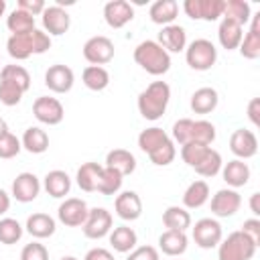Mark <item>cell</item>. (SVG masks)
I'll return each mask as SVG.
<instances>
[{
  "instance_id": "44dd1931",
  "label": "cell",
  "mask_w": 260,
  "mask_h": 260,
  "mask_svg": "<svg viewBox=\"0 0 260 260\" xmlns=\"http://www.w3.org/2000/svg\"><path fill=\"white\" fill-rule=\"evenodd\" d=\"M242 37H244V26H240L236 20H232L228 16H221V22H219V28H217L219 45L228 51H234V49L240 47Z\"/></svg>"
},
{
  "instance_id": "4fadbf2b",
  "label": "cell",
  "mask_w": 260,
  "mask_h": 260,
  "mask_svg": "<svg viewBox=\"0 0 260 260\" xmlns=\"http://www.w3.org/2000/svg\"><path fill=\"white\" fill-rule=\"evenodd\" d=\"M75 83V73L63 63H55L45 71V85L55 93H67Z\"/></svg>"
},
{
  "instance_id": "ffe728a7",
  "label": "cell",
  "mask_w": 260,
  "mask_h": 260,
  "mask_svg": "<svg viewBox=\"0 0 260 260\" xmlns=\"http://www.w3.org/2000/svg\"><path fill=\"white\" fill-rule=\"evenodd\" d=\"M219 173H221V177L230 189H240L250 181V167H248V162H244L240 158L225 162Z\"/></svg>"
},
{
  "instance_id": "1f68e13d",
  "label": "cell",
  "mask_w": 260,
  "mask_h": 260,
  "mask_svg": "<svg viewBox=\"0 0 260 260\" xmlns=\"http://www.w3.org/2000/svg\"><path fill=\"white\" fill-rule=\"evenodd\" d=\"M81 81L87 89L91 91H102L110 85V73L106 67H100V65H87L81 73Z\"/></svg>"
},
{
  "instance_id": "4316f807",
  "label": "cell",
  "mask_w": 260,
  "mask_h": 260,
  "mask_svg": "<svg viewBox=\"0 0 260 260\" xmlns=\"http://www.w3.org/2000/svg\"><path fill=\"white\" fill-rule=\"evenodd\" d=\"M110 238V246L120 252V254H128L136 248L138 244V236L136 232L130 228V225H118V228H112V232L108 234Z\"/></svg>"
},
{
  "instance_id": "7402d4cb",
  "label": "cell",
  "mask_w": 260,
  "mask_h": 260,
  "mask_svg": "<svg viewBox=\"0 0 260 260\" xmlns=\"http://www.w3.org/2000/svg\"><path fill=\"white\" fill-rule=\"evenodd\" d=\"M43 187H45V191H47L51 197L63 199V197L69 195V191H71V177H69L65 171H61V169H53V171H49V173L45 175Z\"/></svg>"
},
{
  "instance_id": "277c9868",
  "label": "cell",
  "mask_w": 260,
  "mask_h": 260,
  "mask_svg": "<svg viewBox=\"0 0 260 260\" xmlns=\"http://www.w3.org/2000/svg\"><path fill=\"white\" fill-rule=\"evenodd\" d=\"M256 244L238 232H232L228 238H221V242L217 244V258L219 260H250L256 254Z\"/></svg>"
},
{
  "instance_id": "6f0895ef",
  "label": "cell",
  "mask_w": 260,
  "mask_h": 260,
  "mask_svg": "<svg viewBox=\"0 0 260 260\" xmlns=\"http://www.w3.org/2000/svg\"><path fill=\"white\" fill-rule=\"evenodd\" d=\"M8 130V124H6V120L4 118H0V134H4Z\"/></svg>"
},
{
  "instance_id": "9c48e42d",
  "label": "cell",
  "mask_w": 260,
  "mask_h": 260,
  "mask_svg": "<svg viewBox=\"0 0 260 260\" xmlns=\"http://www.w3.org/2000/svg\"><path fill=\"white\" fill-rule=\"evenodd\" d=\"M32 114L41 124L47 126H57L63 122L65 118V108L57 98H49V95H41L35 100L32 104Z\"/></svg>"
},
{
  "instance_id": "30bf717a",
  "label": "cell",
  "mask_w": 260,
  "mask_h": 260,
  "mask_svg": "<svg viewBox=\"0 0 260 260\" xmlns=\"http://www.w3.org/2000/svg\"><path fill=\"white\" fill-rule=\"evenodd\" d=\"M41 20H43V30L49 35V37H61L69 30L71 26V16L69 12L59 6V4H53V6H47L41 14Z\"/></svg>"
},
{
  "instance_id": "5bb4252c",
  "label": "cell",
  "mask_w": 260,
  "mask_h": 260,
  "mask_svg": "<svg viewBox=\"0 0 260 260\" xmlns=\"http://www.w3.org/2000/svg\"><path fill=\"white\" fill-rule=\"evenodd\" d=\"M230 150L240 160L252 158L258 152V138H256V134L252 130H246V128L234 130L232 136H230Z\"/></svg>"
},
{
  "instance_id": "cb8c5ba5",
  "label": "cell",
  "mask_w": 260,
  "mask_h": 260,
  "mask_svg": "<svg viewBox=\"0 0 260 260\" xmlns=\"http://www.w3.org/2000/svg\"><path fill=\"white\" fill-rule=\"evenodd\" d=\"M189 238L185 232H177V230H165L158 236V248L162 254L167 256H181L187 250Z\"/></svg>"
},
{
  "instance_id": "6da1fadb",
  "label": "cell",
  "mask_w": 260,
  "mask_h": 260,
  "mask_svg": "<svg viewBox=\"0 0 260 260\" xmlns=\"http://www.w3.org/2000/svg\"><path fill=\"white\" fill-rule=\"evenodd\" d=\"M8 55L16 61H24L30 55H43L51 49V37L45 30L32 28L24 35H10L6 41Z\"/></svg>"
},
{
  "instance_id": "d6986e66",
  "label": "cell",
  "mask_w": 260,
  "mask_h": 260,
  "mask_svg": "<svg viewBox=\"0 0 260 260\" xmlns=\"http://www.w3.org/2000/svg\"><path fill=\"white\" fill-rule=\"evenodd\" d=\"M240 53L244 59H258L260 57V12L252 14L250 18V28L248 32L242 37V43H240Z\"/></svg>"
},
{
  "instance_id": "680465c9",
  "label": "cell",
  "mask_w": 260,
  "mask_h": 260,
  "mask_svg": "<svg viewBox=\"0 0 260 260\" xmlns=\"http://www.w3.org/2000/svg\"><path fill=\"white\" fill-rule=\"evenodd\" d=\"M4 12H6V2L0 0V16H4Z\"/></svg>"
},
{
  "instance_id": "60d3db41",
  "label": "cell",
  "mask_w": 260,
  "mask_h": 260,
  "mask_svg": "<svg viewBox=\"0 0 260 260\" xmlns=\"http://www.w3.org/2000/svg\"><path fill=\"white\" fill-rule=\"evenodd\" d=\"M0 79H8V81L16 83L24 91H28V87H30V73L22 65H4L0 71Z\"/></svg>"
},
{
  "instance_id": "603a6c76",
  "label": "cell",
  "mask_w": 260,
  "mask_h": 260,
  "mask_svg": "<svg viewBox=\"0 0 260 260\" xmlns=\"http://www.w3.org/2000/svg\"><path fill=\"white\" fill-rule=\"evenodd\" d=\"M26 232L37 238V240H45V238H51L57 230V223L55 219L49 215V213H43V211H37L32 215L26 217Z\"/></svg>"
},
{
  "instance_id": "ee69618b",
  "label": "cell",
  "mask_w": 260,
  "mask_h": 260,
  "mask_svg": "<svg viewBox=\"0 0 260 260\" xmlns=\"http://www.w3.org/2000/svg\"><path fill=\"white\" fill-rule=\"evenodd\" d=\"M223 16V0H199V20H217Z\"/></svg>"
},
{
  "instance_id": "83f0119b",
  "label": "cell",
  "mask_w": 260,
  "mask_h": 260,
  "mask_svg": "<svg viewBox=\"0 0 260 260\" xmlns=\"http://www.w3.org/2000/svg\"><path fill=\"white\" fill-rule=\"evenodd\" d=\"M217 104H219V95H217V91L213 87H199V89H195L193 95H191V102H189L191 110L195 114H201V116L211 114L217 108Z\"/></svg>"
},
{
  "instance_id": "f546056e",
  "label": "cell",
  "mask_w": 260,
  "mask_h": 260,
  "mask_svg": "<svg viewBox=\"0 0 260 260\" xmlns=\"http://www.w3.org/2000/svg\"><path fill=\"white\" fill-rule=\"evenodd\" d=\"M209 199V185L205 181H193L183 193V207L185 209H199Z\"/></svg>"
},
{
  "instance_id": "2e32d148",
  "label": "cell",
  "mask_w": 260,
  "mask_h": 260,
  "mask_svg": "<svg viewBox=\"0 0 260 260\" xmlns=\"http://www.w3.org/2000/svg\"><path fill=\"white\" fill-rule=\"evenodd\" d=\"M134 18V8L126 0H110L104 4V20L110 28H122Z\"/></svg>"
},
{
  "instance_id": "3957f363",
  "label": "cell",
  "mask_w": 260,
  "mask_h": 260,
  "mask_svg": "<svg viewBox=\"0 0 260 260\" xmlns=\"http://www.w3.org/2000/svg\"><path fill=\"white\" fill-rule=\"evenodd\" d=\"M134 61L150 75H165L171 69V55L156 41H142L134 49Z\"/></svg>"
},
{
  "instance_id": "f1b7e54d",
  "label": "cell",
  "mask_w": 260,
  "mask_h": 260,
  "mask_svg": "<svg viewBox=\"0 0 260 260\" xmlns=\"http://www.w3.org/2000/svg\"><path fill=\"white\" fill-rule=\"evenodd\" d=\"M20 144L30 154H43L49 148V134L39 126H30V128L24 130V134L20 138Z\"/></svg>"
},
{
  "instance_id": "db71d44e",
  "label": "cell",
  "mask_w": 260,
  "mask_h": 260,
  "mask_svg": "<svg viewBox=\"0 0 260 260\" xmlns=\"http://www.w3.org/2000/svg\"><path fill=\"white\" fill-rule=\"evenodd\" d=\"M83 260H114V254L110 250H106V248H91L83 256Z\"/></svg>"
},
{
  "instance_id": "836d02e7",
  "label": "cell",
  "mask_w": 260,
  "mask_h": 260,
  "mask_svg": "<svg viewBox=\"0 0 260 260\" xmlns=\"http://www.w3.org/2000/svg\"><path fill=\"white\" fill-rule=\"evenodd\" d=\"M122 181H124V177L118 171L104 167L102 173H100L95 191L102 193V195H118V191L122 189Z\"/></svg>"
},
{
  "instance_id": "484cf974",
  "label": "cell",
  "mask_w": 260,
  "mask_h": 260,
  "mask_svg": "<svg viewBox=\"0 0 260 260\" xmlns=\"http://www.w3.org/2000/svg\"><path fill=\"white\" fill-rule=\"evenodd\" d=\"M104 167L114 169L122 177H126V175H132L134 169H136V156L126 148H114L106 154V165Z\"/></svg>"
},
{
  "instance_id": "e575fe53",
  "label": "cell",
  "mask_w": 260,
  "mask_h": 260,
  "mask_svg": "<svg viewBox=\"0 0 260 260\" xmlns=\"http://www.w3.org/2000/svg\"><path fill=\"white\" fill-rule=\"evenodd\" d=\"M223 167V160H221V154L215 150V148H207V152L203 154V158L193 167L197 175L201 177H215Z\"/></svg>"
},
{
  "instance_id": "7dc6e473",
  "label": "cell",
  "mask_w": 260,
  "mask_h": 260,
  "mask_svg": "<svg viewBox=\"0 0 260 260\" xmlns=\"http://www.w3.org/2000/svg\"><path fill=\"white\" fill-rule=\"evenodd\" d=\"M207 148L209 146H205V144H197V142H187V144H183L181 146V158H183V162L185 165H189L191 169L203 158V154L207 152Z\"/></svg>"
},
{
  "instance_id": "bcb514c9",
  "label": "cell",
  "mask_w": 260,
  "mask_h": 260,
  "mask_svg": "<svg viewBox=\"0 0 260 260\" xmlns=\"http://www.w3.org/2000/svg\"><path fill=\"white\" fill-rule=\"evenodd\" d=\"M191 128H193V120L191 118H181L173 124V132H171V140L179 146L191 142Z\"/></svg>"
},
{
  "instance_id": "816d5d0a",
  "label": "cell",
  "mask_w": 260,
  "mask_h": 260,
  "mask_svg": "<svg viewBox=\"0 0 260 260\" xmlns=\"http://www.w3.org/2000/svg\"><path fill=\"white\" fill-rule=\"evenodd\" d=\"M16 8H18V10H24V12L30 14V16H39V14H43V10L47 8V4H45L43 0H18V2H16Z\"/></svg>"
},
{
  "instance_id": "d6a6232c",
  "label": "cell",
  "mask_w": 260,
  "mask_h": 260,
  "mask_svg": "<svg viewBox=\"0 0 260 260\" xmlns=\"http://www.w3.org/2000/svg\"><path fill=\"white\" fill-rule=\"evenodd\" d=\"M162 223L167 230H177V232H185L187 228H191V213L185 207L179 205H171L162 211Z\"/></svg>"
},
{
  "instance_id": "ac0fdd59",
  "label": "cell",
  "mask_w": 260,
  "mask_h": 260,
  "mask_svg": "<svg viewBox=\"0 0 260 260\" xmlns=\"http://www.w3.org/2000/svg\"><path fill=\"white\" fill-rule=\"evenodd\" d=\"M156 43L171 55V53H181L187 47V32L181 24H167L160 28Z\"/></svg>"
},
{
  "instance_id": "b9f144b4",
  "label": "cell",
  "mask_w": 260,
  "mask_h": 260,
  "mask_svg": "<svg viewBox=\"0 0 260 260\" xmlns=\"http://www.w3.org/2000/svg\"><path fill=\"white\" fill-rule=\"evenodd\" d=\"M175 156H177V148H175V142H173L171 138H169L167 142H162L160 146H156L152 152H148L150 162L156 165V167H167V165H171V162L175 160Z\"/></svg>"
},
{
  "instance_id": "7bdbcfd3",
  "label": "cell",
  "mask_w": 260,
  "mask_h": 260,
  "mask_svg": "<svg viewBox=\"0 0 260 260\" xmlns=\"http://www.w3.org/2000/svg\"><path fill=\"white\" fill-rule=\"evenodd\" d=\"M22 95H24V89L22 87H18L16 83H12L8 79H0V102L4 106L10 108V106L20 104Z\"/></svg>"
},
{
  "instance_id": "7c38bea8",
  "label": "cell",
  "mask_w": 260,
  "mask_h": 260,
  "mask_svg": "<svg viewBox=\"0 0 260 260\" xmlns=\"http://www.w3.org/2000/svg\"><path fill=\"white\" fill-rule=\"evenodd\" d=\"M39 193H41V181H39V177H37L35 173L24 171V173H18V175L14 177L10 195H12L16 201H20V203H30V201H35V199L39 197Z\"/></svg>"
},
{
  "instance_id": "e0dca14e",
  "label": "cell",
  "mask_w": 260,
  "mask_h": 260,
  "mask_svg": "<svg viewBox=\"0 0 260 260\" xmlns=\"http://www.w3.org/2000/svg\"><path fill=\"white\" fill-rule=\"evenodd\" d=\"M242 205V197L236 189H219L211 197V213L215 217H232Z\"/></svg>"
},
{
  "instance_id": "5b68a950",
  "label": "cell",
  "mask_w": 260,
  "mask_h": 260,
  "mask_svg": "<svg viewBox=\"0 0 260 260\" xmlns=\"http://www.w3.org/2000/svg\"><path fill=\"white\" fill-rule=\"evenodd\" d=\"M185 61L195 71H207L217 61V49L207 39H195L185 47Z\"/></svg>"
},
{
  "instance_id": "9f6ffc18",
  "label": "cell",
  "mask_w": 260,
  "mask_h": 260,
  "mask_svg": "<svg viewBox=\"0 0 260 260\" xmlns=\"http://www.w3.org/2000/svg\"><path fill=\"white\" fill-rule=\"evenodd\" d=\"M250 209H252L254 217L260 215V193H252L250 195Z\"/></svg>"
},
{
  "instance_id": "ba28073f",
  "label": "cell",
  "mask_w": 260,
  "mask_h": 260,
  "mask_svg": "<svg viewBox=\"0 0 260 260\" xmlns=\"http://www.w3.org/2000/svg\"><path fill=\"white\" fill-rule=\"evenodd\" d=\"M191 236L195 240V244L203 250H211L215 248L221 238H223V232H221V225L217 219L213 217H201L199 221H195L193 230H191Z\"/></svg>"
},
{
  "instance_id": "11a10c76",
  "label": "cell",
  "mask_w": 260,
  "mask_h": 260,
  "mask_svg": "<svg viewBox=\"0 0 260 260\" xmlns=\"http://www.w3.org/2000/svg\"><path fill=\"white\" fill-rule=\"evenodd\" d=\"M8 209H10V195L4 189H0V215H4Z\"/></svg>"
},
{
  "instance_id": "8992f818",
  "label": "cell",
  "mask_w": 260,
  "mask_h": 260,
  "mask_svg": "<svg viewBox=\"0 0 260 260\" xmlns=\"http://www.w3.org/2000/svg\"><path fill=\"white\" fill-rule=\"evenodd\" d=\"M114 53H116V47H114L112 39H108L104 35H95V37L87 39L83 45V57L91 65L104 67L106 63H110L114 59Z\"/></svg>"
},
{
  "instance_id": "7a4b0ae2",
  "label": "cell",
  "mask_w": 260,
  "mask_h": 260,
  "mask_svg": "<svg viewBox=\"0 0 260 260\" xmlns=\"http://www.w3.org/2000/svg\"><path fill=\"white\" fill-rule=\"evenodd\" d=\"M171 102V87L167 81H152L146 89L138 93V112L144 120H158L167 112Z\"/></svg>"
},
{
  "instance_id": "f907efd6",
  "label": "cell",
  "mask_w": 260,
  "mask_h": 260,
  "mask_svg": "<svg viewBox=\"0 0 260 260\" xmlns=\"http://www.w3.org/2000/svg\"><path fill=\"white\" fill-rule=\"evenodd\" d=\"M242 234H246L256 246H260V219L258 217H250L242 223Z\"/></svg>"
},
{
  "instance_id": "91938a15",
  "label": "cell",
  "mask_w": 260,
  "mask_h": 260,
  "mask_svg": "<svg viewBox=\"0 0 260 260\" xmlns=\"http://www.w3.org/2000/svg\"><path fill=\"white\" fill-rule=\"evenodd\" d=\"M61 260H77V258H75V256H63Z\"/></svg>"
},
{
  "instance_id": "9a60e30c",
  "label": "cell",
  "mask_w": 260,
  "mask_h": 260,
  "mask_svg": "<svg viewBox=\"0 0 260 260\" xmlns=\"http://www.w3.org/2000/svg\"><path fill=\"white\" fill-rule=\"evenodd\" d=\"M114 211L124 221H134L142 215V199L136 191H122L114 199Z\"/></svg>"
},
{
  "instance_id": "f6af8a7d",
  "label": "cell",
  "mask_w": 260,
  "mask_h": 260,
  "mask_svg": "<svg viewBox=\"0 0 260 260\" xmlns=\"http://www.w3.org/2000/svg\"><path fill=\"white\" fill-rule=\"evenodd\" d=\"M22 150L20 138H16L10 130L0 134V158H14Z\"/></svg>"
},
{
  "instance_id": "52a82bcc",
  "label": "cell",
  "mask_w": 260,
  "mask_h": 260,
  "mask_svg": "<svg viewBox=\"0 0 260 260\" xmlns=\"http://www.w3.org/2000/svg\"><path fill=\"white\" fill-rule=\"evenodd\" d=\"M112 223H114V219H112V213L108 209L93 207V209L87 211V217H85L81 230H83V236L85 238H89V240H102V238H106L112 232Z\"/></svg>"
},
{
  "instance_id": "8d00e7d4",
  "label": "cell",
  "mask_w": 260,
  "mask_h": 260,
  "mask_svg": "<svg viewBox=\"0 0 260 260\" xmlns=\"http://www.w3.org/2000/svg\"><path fill=\"white\" fill-rule=\"evenodd\" d=\"M6 26L12 35H24V32H30L35 26V16L26 14L24 10H18L14 8L8 16H6Z\"/></svg>"
},
{
  "instance_id": "f35d334b",
  "label": "cell",
  "mask_w": 260,
  "mask_h": 260,
  "mask_svg": "<svg viewBox=\"0 0 260 260\" xmlns=\"http://www.w3.org/2000/svg\"><path fill=\"white\" fill-rule=\"evenodd\" d=\"M22 225L14 217H2L0 219V244L12 246L22 238Z\"/></svg>"
},
{
  "instance_id": "f5cc1de1",
  "label": "cell",
  "mask_w": 260,
  "mask_h": 260,
  "mask_svg": "<svg viewBox=\"0 0 260 260\" xmlns=\"http://www.w3.org/2000/svg\"><path fill=\"white\" fill-rule=\"evenodd\" d=\"M248 118L254 126H260V98H252L248 104Z\"/></svg>"
},
{
  "instance_id": "d4e9b609",
  "label": "cell",
  "mask_w": 260,
  "mask_h": 260,
  "mask_svg": "<svg viewBox=\"0 0 260 260\" xmlns=\"http://www.w3.org/2000/svg\"><path fill=\"white\" fill-rule=\"evenodd\" d=\"M148 16L154 24H160V26L175 24V18L179 16V4L175 0H156L150 4Z\"/></svg>"
},
{
  "instance_id": "4dcf8cb0",
  "label": "cell",
  "mask_w": 260,
  "mask_h": 260,
  "mask_svg": "<svg viewBox=\"0 0 260 260\" xmlns=\"http://www.w3.org/2000/svg\"><path fill=\"white\" fill-rule=\"evenodd\" d=\"M102 165L100 162H83L79 169H77V175H75V181H77V187L85 193H93L95 187H98V179H100V173H102Z\"/></svg>"
},
{
  "instance_id": "74e56055",
  "label": "cell",
  "mask_w": 260,
  "mask_h": 260,
  "mask_svg": "<svg viewBox=\"0 0 260 260\" xmlns=\"http://www.w3.org/2000/svg\"><path fill=\"white\" fill-rule=\"evenodd\" d=\"M167 140H169V134L162 128L152 126V128H146V130H142L138 134V148L148 154V152H152L156 146H160Z\"/></svg>"
},
{
  "instance_id": "ab89813d",
  "label": "cell",
  "mask_w": 260,
  "mask_h": 260,
  "mask_svg": "<svg viewBox=\"0 0 260 260\" xmlns=\"http://www.w3.org/2000/svg\"><path fill=\"white\" fill-rule=\"evenodd\" d=\"M213 140H215V126H213L211 122H207V120H193L191 142L211 146Z\"/></svg>"
},
{
  "instance_id": "c3c4849f",
  "label": "cell",
  "mask_w": 260,
  "mask_h": 260,
  "mask_svg": "<svg viewBox=\"0 0 260 260\" xmlns=\"http://www.w3.org/2000/svg\"><path fill=\"white\" fill-rule=\"evenodd\" d=\"M20 260H49V250L41 242H30L22 248Z\"/></svg>"
},
{
  "instance_id": "681fc988",
  "label": "cell",
  "mask_w": 260,
  "mask_h": 260,
  "mask_svg": "<svg viewBox=\"0 0 260 260\" xmlns=\"http://www.w3.org/2000/svg\"><path fill=\"white\" fill-rule=\"evenodd\" d=\"M126 260H160V256L154 246H136L132 252H128Z\"/></svg>"
},
{
  "instance_id": "8fae6325",
  "label": "cell",
  "mask_w": 260,
  "mask_h": 260,
  "mask_svg": "<svg viewBox=\"0 0 260 260\" xmlns=\"http://www.w3.org/2000/svg\"><path fill=\"white\" fill-rule=\"evenodd\" d=\"M87 211H89V207H87V203L83 199H79V197H67L59 205L57 217L67 228H81L83 221H85V217H87Z\"/></svg>"
},
{
  "instance_id": "d590c367",
  "label": "cell",
  "mask_w": 260,
  "mask_h": 260,
  "mask_svg": "<svg viewBox=\"0 0 260 260\" xmlns=\"http://www.w3.org/2000/svg\"><path fill=\"white\" fill-rule=\"evenodd\" d=\"M223 16L236 20L240 26L248 24L252 18V8L244 0H223Z\"/></svg>"
}]
</instances>
